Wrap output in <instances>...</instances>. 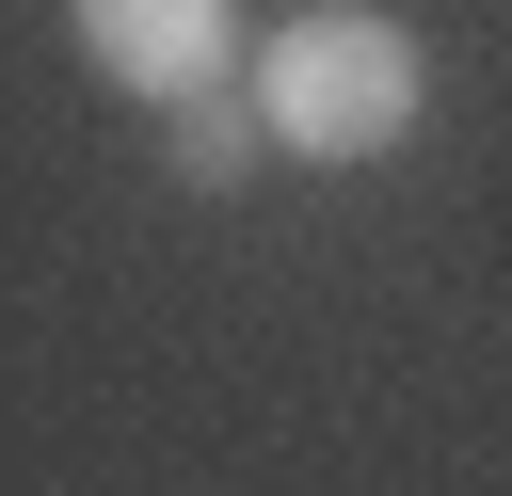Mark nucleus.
<instances>
[{
  "label": "nucleus",
  "mask_w": 512,
  "mask_h": 496,
  "mask_svg": "<svg viewBox=\"0 0 512 496\" xmlns=\"http://www.w3.org/2000/svg\"><path fill=\"white\" fill-rule=\"evenodd\" d=\"M256 128H272V112H192V128H176V176H240Z\"/></svg>",
  "instance_id": "7ed1b4c3"
},
{
  "label": "nucleus",
  "mask_w": 512,
  "mask_h": 496,
  "mask_svg": "<svg viewBox=\"0 0 512 496\" xmlns=\"http://www.w3.org/2000/svg\"><path fill=\"white\" fill-rule=\"evenodd\" d=\"M64 32L112 96H208L240 48V0H64Z\"/></svg>",
  "instance_id": "f03ea898"
},
{
  "label": "nucleus",
  "mask_w": 512,
  "mask_h": 496,
  "mask_svg": "<svg viewBox=\"0 0 512 496\" xmlns=\"http://www.w3.org/2000/svg\"><path fill=\"white\" fill-rule=\"evenodd\" d=\"M256 112H272L288 160H384V144L432 112V64H416L400 16H368V0H304V16L272 32V64H256Z\"/></svg>",
  "instance_id": "f257e3e1"
}]
</instances>
